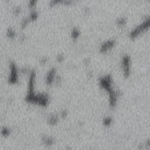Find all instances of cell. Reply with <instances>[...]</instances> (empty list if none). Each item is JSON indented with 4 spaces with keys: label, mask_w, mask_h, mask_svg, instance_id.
Returning <instances> with one entry per match:
<instances>
[{
    "label": "cell",
    "mask_w": 150,
    "mask_h": 150,
    "mask_svg": "<svg viewBox=\"0 0 150 150\" xmlns=\"http://www.w3.org/2000/svg\"><path fill=\"white\" fill-rule=\"evenodd\" d=\"M150 29V17L146 18L140 25L131 30L129 33V38L131 40L137 39L140 35H142L144 33L149 31Z\"/></svg>",
    "instance_id": "obj_1"
},
{
    "label": "cell",
    "mask_w": 150,
    "mask_h": 150,
    "mask_svg": "<svg viewBox=\"0 0 150 150\" xmlns=\"http://www.w3.org/2000/svg\"><path fill=\"white\" fill-rule=\"evenodd\" d=\"M121 69L125 78H129L132 71V60L129 54H124L121 58Z\"/></svg>",
    "instance_id": "obj_2"
},
{
    "label": "cell",
    "mask_w": 150,
    "mask_h": 150,
    "mask_svg": "<svg viewBox=\"0 0 150 150\" xmlns=\"http://www.w3.org/2000/svg\"><path fill=\"white\" fill-rule=\"evenodd\" d=\"M48 103H49V97L47 93H37L33 97L30 104L36 105L40 107H46L47 106Z\"/></svg>",
    "instance_id": "obj_3"
},
{
    "label": "cell",
    "mask_w": 150,
    "mask_h": 150,
    "mask_svg": "<svg viewBox=\"0 0 150 150\" xmlns=\"http://www.w3.org/2000/svg\"><path fill=\"white\" fill-rule=\"evenodd\" d=\"M112 84H113V81L110 75H105L99 79V86L107 93L111 92L114 89Z\"/></svg>",
    "instance_id": "obj_4"
},
{
    "label": "cell",
    "mask_w": 150,
    "mask_h": 150,
    "mask_svg": "<svg viewBox=\"0 0 150 150\" xmlns=\"http://www.w3.org/2000/svg\"><path fill=\"white\" fill-rule=\"evenodd\" d=\"M10 73L8 76V83L10 84H17L18 83V69L15 62H10Z\"/></svg>",
    "instance_id": "obj_5"
},
{
    "label": "cell",
    "mask_w": 150,
    "mask_h": 150,
    "mask_svg": "<svg viewBox=\"0 0 150 150\" xmlns=\"http://www.w3.org/2000/svg\"><path fill=\"white\" fill-rule=\"evenodd\" d=\"M57 70L55 68H52L50 69L47 75H46V79H45V82H46V84L47 86H51L53 85L54 83H55V81H56V78H57Z\"/></svg>",
    "instance_id": "obj_6"
},
{
    "label": "cell",
    "mask_w": 150,
    "mask_h": 150,
    "mask_svg": "<svg viewBox=\"0 0 150 150\" xmlns=\"http://www.w3.org/2000/svg\"><path fill=\"white\" fill-rule=\"evenodd\" d=\"M109 97V105L111 108H115L118 105V100L120 98V92L113 89L111 92L108 93Z\"/></svg>",
    "instance_id": "obj_7"
},
{
    "label": "cell",
    "mask_w": 150,
    "mask_h": 150,
    "mask_svg": "<svg viewBox=\"0 0 150 150\" xmlns=\"http://www.w3.org/2000/svg\"><path fill=\"white\" fill-rule=\"evenodd\" d=\"M115 44H116V41L114 40H108L105 41L100 46V48H99L100 53L105 54V53L109 52L112 48H113L115 47Z\"/></svg>",
    "instance_id": "obj_8"
},
{
    "label": "cell",
    "mask_w": 150,
    "mask_h": 150,
    "mask_svg": "<svg viewBox=\"0 0 150 150\" xmlns=\"http://www.w3.org/2000/svg\"><path fill=\"white\" fill-rule=\"evenodd\" d=\"M59 121V116L57 114H51L47 119V123L50 126H55Z\"/></svg>",
    "instance_id": "obj_9"
},
{
    "label": "cell",
    "mask_w": 150,
    "mask_h": 150,
    "mask_svg": "<svg viewBox=\"0 0 150 150\" xmlns=\"http://www.w3.org/2000/svg\"><path fill=\"white\" fill-rule=\"evenodd\" d=\"M42 142L45 146L50 147L52 145H54V140L51 137V136H44L42 138Z\"/></svg>",
    "instance_id": "obj_10"
},
{
    "label": "cell",
    "mask_w": 150,
    "mask_h": 150,
    "mask_svg": "<svg viewBox=\"0 0 150 150\" xmlns=\"http://www.w3.org/2000/svg\"><path fill=\"white\" fill-rule=\"evenodd\" d=\"M70 35H71V38H72L74 40H77V39L79 38V36H80V31H79V29H78V28H74V29L71 31Z\"/></svg>",
    "instance_id": "obj_11"
},
{
    "label": "cell",
    "mask_w": 150,
    "mask_h": 150,
    "mask_svg": "<svg viewBox=\"0 0 150 150\" xmlns=\"http://www.w3.org/2000/svg\"><path fill=\"white\" fill-rule=\"evenodd\" d=\"M112 124V118L110 116H106L104 120H103V125L106 127H111V125Z\"/></svg>",
    "instance_id": "obj_12"
},
{
    "label": "cell",
    "mask_w": 150,
    "mask_h": 150,
    "mask_svg": "<svg viewBox=\"0 0 150 150\" xmlns=\"http://www.w3.org/2000/svg\"><path fill=\"white\" fill-rule=\"evenodd\" d=\"M10 134H11V131H10V129H9L8 127H3V128H2V130H1V134H2V136L7 137V136L10 135Z\"/></svg>",
    "instance_id": "obj_13"
},
{
    "label": "cell",
    "mask_w": 150,
    "mask_h": 150,
    "mask_svg": "<svg viewBox=\"0 0 150 150\" xmlns=\"http://www.w3.org/2000/svg\"><path fill=\"white\" fill-rule=\"evenodd\" d=\"M6 34H7L8 38H10V39H13V38H15V32H14V30H13V29H11V28H9V29L7 30Z\"/></svg>",
    "instance_id": "obj_14"
},
{
    "label": "cell",
    "mask_w": 150,
    "mask_h": 150,
    "mask_svg": "<svg viewBox=\"0 0 150 150\" xmlns=\"http://www.w3.org/2000/svg\"><path fill=\"white\" fill-rule=\"evenodd\" d=\"M126 23H127V20H126V18H120V19H119V21H118V25H119L120 26L125 25V24H126Z\"/></svg>",
    "instance_id": "obj_15"
},
{
    "label": "cell",
    "mask_w": 150,
    "mask_h": 150,
    "mask_svg": "<svg viewBox=\"0 0 150 150\" xmlns=\"http://www.w3.org/2000/svg\"><path fill=\"white\" fill-rule=\"evenodd\" d=\"M37 1H38V0H29V7H30V8H33V7L36 5Z\"/></svg>",
    "instance_id": "obj_16"
},
{
    "label": "cell",
    "mask_w": 150,
    "mask_h": 150,
    "mask_svg": "<svg viewBox=\"0 0 150 150\" xmlns=\"http://www.w3.org/2000/svg\"><path fill=\"white\" fill-rule=\"evenodd\" d=\"M144 148L145 149H150V139L146 141V142L144 143Z\"/></svg>",
    "instance_id": "obj_17"
},
{
    "label": "cell",
    "mask_w": 150,
    "mask_h": 150,
    "mask_svg": "<svg viewBox=\"0 0 150 150\" xmlns=\"http://www.w3.org/2000/svg\"><path fill=\"white\" fill-rule=\"evenodd\" d=\"M63 55L62 54H59L58 56H57V61L59 62H62V61H63Z\"/></svg>",
    "instance_id": "obj_18"
},
{
    "label": "cell",
    "mask_w": 150,
    "mask_h": 150,
    "mask_svg": "<svg viewBox=\"0 0 150 150\" xmlns=\"http://www.w3.org/2000/svg\"><path fill=\"white\" fill-rule=\"evenodd\" d=\"M67 111H64V112H62V113H61V117H62V118H65L66 116H67Z\"/></svg>",
    "instance_id": "obj_19"
}]
</instances>
